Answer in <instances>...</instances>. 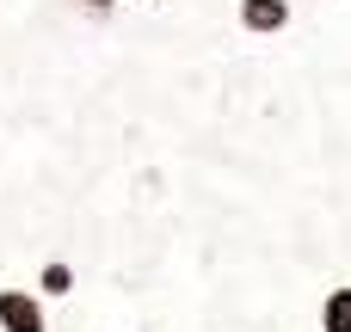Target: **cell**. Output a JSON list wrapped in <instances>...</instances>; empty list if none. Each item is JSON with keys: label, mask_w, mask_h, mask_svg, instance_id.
Here are the masks:
<instances>
[{"label": "cell", "mask_w": 351, "mask_h": 332, "mask_svg": "<svg viewBox=\"0 0 351 332\" xmlns=\"http://www.w3.org/2000/svg\"><path fill=\"white\" fill-rule=\"evenodd\" d=\"M234 18H241L247 31L271 37V31H284V25H290V6H284V0H241V6H234Z\"/></svg>", "instance_id": "7a4b0ae2"}, {"label": "cell", "mask_w": 351, "mask_h": 332, "mask_svg": "<svg viewBox=\"0 0 351 332\" xmlns=\"http://www.w3.org/2000/svg\"><path fill=\"white\" fill-rule=\"evenodd\" d=\"M321 332H351V290H333L321 302Z\"/></svg>", "instance_id": "3957f363"}, {"label": "cell", "mask_w": 351, "mask_h": 332, "mask_svg": "<svg viewBox=\"0 0 351 332\" xmlns=\"http://www.w3.org/2000/svg\"><path fill=\"white\" fill-rule=\"evenodd\" d=\"M74 6H86V12H111L117 0H74Z\"/></svg>", "instance_id": "5b68a950"}, {"label": "cell", "mask_w": 351, "mask_h": 332, "mask_svg": "<svg viewBox=\"0 0 351 332\" xmlns=\"http://www.w3.org/2000/svg\"><path fill=\"white\" fill-rule=\"evenodd\" d=\"M37 283H43V296H68V290H74V271H68V265H62V259H49V265H43V277H37Z\"/></svg>", "instance_id": "277c9868"}, {"label": "cell", "mask_w": 351, "mask_h": 332, "mask_svg": "<svg viewBox=\"0 0 351 332\" xmlns=\"http://www.w3.org/2000/svg\"><path fill=\"white\" fill-rule=\"evenodd\" d=\"M0 332H49L37 296H25V290H0Z\"/></svg>", "instance_id": "6da1fadb"}]
</instances>
